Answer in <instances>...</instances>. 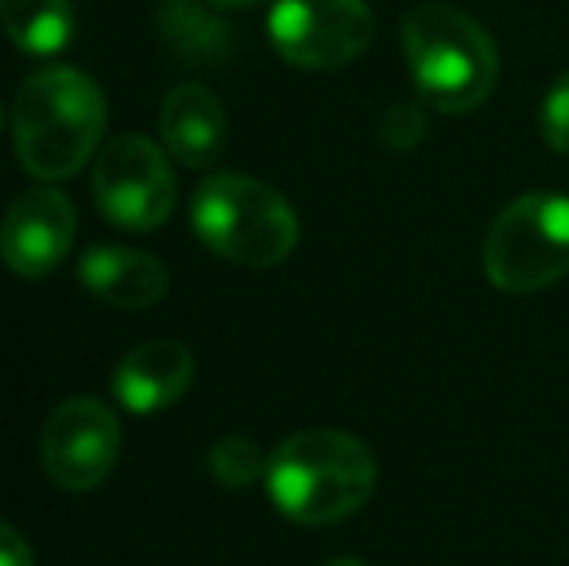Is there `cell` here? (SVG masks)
<instances>
[{"label": "cell", "mask_w": 569, "mask_h": 566, "mask_svg": "<svg viewBox=\"0 0 569 566\" xmlns=\"http://www.w3.org/2000/svg\"><path fill=\"white\" fill-rule=\"evenodd\" d=\"M380 481L376 454L349 430L310 427L283 438L268 458V497L287 520L326 528L357 516Z\"/></svg>", "instance_id": "6da1fadb"}, {"label": "cell", "mask_w": 569, "mask_h": 566, "mask_svg": "<svg viewBox=\"0 0 569 566\" xmlns=\"http://www.w3.org/2000/svg\"><path fill=\"white\" fill-rule=\"evenodd\" d=\"M101 86L74 67L36 70L12 106V148L23 171L43 182L74 179L106 137Z\"/></svg>", "instance_id": "7a4b0ae2"}, {"label": "cell", "mask_w": 569, "mask_h": 566, "mask_svg": "<svg viewBox=\"0 0 569 566\" xmlns=\"http://www.w3.org/2000/svg\"><path fill=\"white\" fill-rule=\"evenodd\" d=\"M399 43L419 98L446 117L480 109L500 82V51L492 36L453 4H415L403 16Z\"/></svg>", "instance_id": "3957f363"}, {"label": "cell", "mask_w": 569, "mask_h": 566, "mask_svg": "<svg viewBox=\"0 0 569 566\" xmlns=\"http://www.w3.org/2000/svg\"><path fill=\"white\" fill-rule=\"evenodd\" d=\"M190 226L213 257L240 268H276L299 245L291 202L248 175H210L190 202Z\"/></svg>", "instance_id": "277c9868"}, {"label": "cell", "mask_w": 569, "mask_h": 566, "mask_svg": "<svg viewBox=\"0 0 569 566\" xmlns=\"http://www.w3.org/2000/svg\"><path fill=\"white\" fill-rule=\"evenodd\" d=\"M492 287L508 295L547 291L569 276V195L531 190L503 206L480 245Z\"/></svg>", "instance_id": "5b68a950"}, {"label": "cell", "mask_w": 569, "mask_h": 566, "mask_svg": "<svg viewBox=\"0 0 569 566\" xmlns=\"http://www.w3.org/2000/svg\"><path fill=\"white\" fill-rule=\"evenodd\" d=\"M376 16L368 0H276L268 39L299 70H341L372 47Z\"/></svg>", "instance_id": "8992f818"}, {"label": "cell", "mask_w": 569, "mask_h": 566, "mask_svg": "<svg viewBox=\"0 0 569 566\" xmlns=\"http://www.w3.org/2000/svg\"><path fill=\"white\" fill-rule=\"evenodd\" d=\"M174 171L159 143L140 132L109 140L93 163V202L120 229L148 234L174 214Z\"/></svg>", "instance_id": "52a82bcc"}, {"label": "cell", "mask_w": 569, "mask_h": 566, "mask_svg": "<svg viewBox=\"0 0 569 566\" xmlns=\"http://www.w3.org/2000/svg\"><path fill=\"white\" fill-rule=\"evenodd\" d=\"M120 458L117 416L93 396L59 404L43 427V469L59 489H98Z\"/></svg>", "instance_id": "ba28073f"}, {"label": "cell", "mask_w": 569, "mask_h": 566, "mask_svg": "<svg viewBox=\"0 0 569 566\" xmlns=\"http://www.w3.org/2000/svg\"><path fill=\"white\" fill-rule=\"evenodd\" d=\"M78 210L62 190H23L0 221V260L23 280L51 276L74 249Z\"/></svg>", "instance_id": "9c48e42d"}, {"label": "cell", "mask_w": 569, "mask_h": 566, "mask_svg": "<svg viewBox=\"0 0 569 566\" xmlns=\"http://www.w3.org/2000/svg\"><path fill=\"white\" fill-rule=\"evenodd\" d=\"M194 385V354L182 341L159 338L128 349L113 369V393L132 416H156Z\"/></svg>", "instance_id": "30bf717a"}, {"label": "cell", "mask_w": 569, "mask_h": 566, "mask_svg": "<svg viewBox=\"0 0 569 566\" xmlns=\"http://www.w3.org/2000/svg\"><path fill=\"white\" fill-rule=\"evenodd\" d=\"M159 137H163L167 156L179 159L182 167L202 171V167L218 163L229 137V121L218 93L198 82L174 86L159 109Z\"/></svg>", "instance_id": "8fae6325"}, {"label": "cell", "mask_w": 569, "mask_h": 566, "mask_svg": "<svg viewBox=\"0 0 569 566\" xmlns=\"http://www.w3.org/2000/svg\"><path fill=\"white\" fill-rule=\"evenodd\" d=\"M78 280L93 299L109 302L117 310H148L167 295L163 260L140 249H124V245H93L86 257L78 260Z\"/></svg>", "instance_id": "7c38bea8"}, {"label": "cell", "mask_w": 569, "mask_h": 566, "mask_svg": "<svg viewBox=\"0 0 569 566\" xmlns=\"http://www.w3.org/2000/svg\"><path fill=\"white\" fill-rule=\"evenodd\" d=\"M156 28L167 54L182 67H218L232 51V31L213 0H159Z\"/></svg>", "instance_id": "4fadbf2b"}, {"label": "cell", "mask_w": 569, "mask_h": 566, "mask_svg": "<svg viewBox=\"0 0 569 566\" xmlns=\"http://www.w3.org/2000/svg\"><path fill=\"white\" fill-rule=\"evenodd\" d=\"M0 28L20 51L59 54L74 39V0H0Z\"/></svg>", "instance_id": "5bb4252c"}, {"label": "cell", "mask_w": 569, "mask_h": 566, "mask_svg": "<svg viewBox=\"0 0 569 566\" xmlns=\"http://www.w3.org/2000/svg\"><path fill=\"white\" fill-rule=\"evenodd\" d=\"M206 466H210L213 481L226 485V489H248V485H256L268 474V458L260 454V446L240 435H229V438H221V443H213Z\"/></svg>", "instance_id": "9a60e30c"}, {"label": "cell", "mask_w": 569, "mask_h": 566, "mask_svg": "<svg viewBox=\"0 0 569 566\" xmlns=\"http://www.w3.org/2000/svg\"><path fill=\"white\" fill-rule=\"evenodd\" d=\"M539 132L547 140V148H555L558 156H569V70L547 90L539 109Z\"/></svg>", "instance_id": "2e32d148"}, {"label": "cell", "mask_w": 569, "mask_h": 566, "mask_svg": "<svg viewBox=\"0 0 569 566\" xmlns=\"http://www.w3.org/2000/svg\"><path fill=\"white\" fill-rule=\"evenodd\" d=\"M422 137H427V113H422L419 106H411V101H399V106H391L388 113H383V121H380L383 148L411 151V148H419Z\"/></svg>", "instance_id": "e0dca14e"}, {"label": "cell", "mask_w": 569, "mask_h": 566, "mask_svg": "<svg viewBox=\"0 0 569 566\" xmlns=\"http://www.w3.org/2000/svg\"><path fill=\"white\" fill-rule=\"evenodd\" d=\"M0 566H36V555H31L28 539L8 520H0Z\"/></svg>", "instance_id": "ac0fdd59"}, {"label": "cell", "mask_w": 569, "mask_h": 566, "mask_svg": "<svg viewBox=\"0 0 569 566\" xmlns=\"http://www.w3.org/2000/svg\"><path fill=\"white\" fill-rule=\"evenodd\" d=\"M218 8H252V4H260V0H213Z\"/></svg>", "instance_id": "d6986e66"}, {"label": "cell", "mask_w": 569, "mask_h": 566, "mask_svg": "<svg viewBox=\"0 0 569 566\" xmlns=\"http://www.w3.org/2000/svg\"><path fill=\"white\" fill-rule=\"evenodd\" d=\"M326 566H368V563H360V559H330Z\"/></svg>", "instance_id": "ffe728a7"}, {"label": "cell", "mask_w": 569, "mask_h": 566, "mask_svg": "<svg viewBox=\"0 0 569 566\" xmlns=\"http://www.w3.org/2000/svg\"><path fill=\"white\" fill-rule=\"evenodd\" d=\"M0 125H4V109H0Z\"/></svg>", "instance_id": "44dd1931"}]
</instances>
